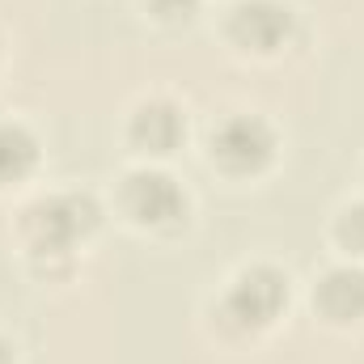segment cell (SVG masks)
<instances>
[{
    "mask_svg": "<svg viewBox=\"0 0 364 364\" xmlns=\"http://www.w3.org/2000/svg\"><path fill=\"white\" fill-rule=\"evenodd\" d=\"M97 220L90 195H51L30 208L26 225L34 237V250H68L81 233H90Z\"/></svg>",
    "mask_w": 364,
    "mask_h": 364,
    "instance_id": "1",
    "label": "cell"
},
{
    "mask_svg": "<svg viewBox=\"0 0 364 364\" xmlns=\"http://www.w3.org/2000/svg\"><path fill=\"white\" fill-rule=\"evenodd\" d=\"M272 149H275L272 127L263 119H255V114H233L212 132V157L233 174L263 170L272 161Z\"/></svg>",
    "mask_w": 364,
    "mask_h": 364,
    "instance_id": "2",
    "label": "cell"
},
{
    "mask_svg": "<svg viewBox=\"0 0 364 364\" xmlns=\"http://www.w3.org/2000/svg\"><path fill=\"white\" fill-rule=\"evenodd\" d=\"M284 301H288V279L275 272V267H250V272L237 275V284L229 288L225 314L242 331H250V326H267L275 314H279Z\"/></svg>",
    "mask_w": 364,
    "mask_h": 364,
    "instance_id": "3",
    "label": "cell"
},
{
    "mask_svg": "<svg viewBox=\"0 0 364 364\" xmlns=\"http://www.w3.org/2000/svg\"><path fill=\"white\" fill-rule=\"evenodd\" d=\"M123 203L132 212L136 225H149V229H166L174 225L186 208V195L182 186L170 174L161 170H136L127 174V186H123Z\"/></svg>",
    "mask_w": 364,
    "mask_h": 364,
    "instance_id": "4",
    "label": "cell"
},
{
    "mask_svg": "<svg viewBox=\"0 0 364 364\" xmlns=\"http://www.w3.org/2000/svg\"><path fill=\"white\" fill-rule=\"evenodd\" d=\"M292 30V9L279 0H242L229 17V34L250 51H275Z\"/></svg>",
    "mask_w": 364,
    "mask_h": 364,
    "instance_id": "5",
    "label": "cell"
},
{
    "mask_svg": "<svg viewBox=\"0 0 364 364\" xmlns=\"http://www.w3.org/2000/svg\"><path fill=\"white\" fill-rule=\"evenodd\" d=\"M314 305L331 322H356L364 314V272L360 267H331L314 284Z\"/></svg>",
    "mask_w": 364,
    "mask_h": 364,
    "instance_id": "6",
    "label": "cell"
},
{
    "mask_svg": "<svg viewBox=\"0 0 364 364\" xmlns=\"http://www.w3.org/2000/svg\"><path fill=\"white\" fill-rule=\"evenodd\" d=\"M186 136V123H182L178 106L174 102H144L136 114H132V140L144 149V153H170Z\"/></svg>",
    "mask_w": 364,
    "mask_h": 364,
    "instance_id": "7",
    "label": "cell"
},
{
    "mask_svg": "<svg viewBox=\"0 0 364 364\" xmlns=\"http://www.w3.org/2000/svg\"><path fill=\"white\" fill-rule=\"evenodd\" d=\"M38 157L34 136L21 123H0V178H21Z\"/></svg>",
    "mask_w": 364,
    "mask_h": 364,
    "instance_id": "8",
    "label": "cell"
},
{
    "mask_svg": "<svg viewBox=\"0 0 364 364\" xmlns=\"http://www.w3.org/2000/svg\"><path fill=\"white\" fill-rule=\"evenodd\" d=\"M335 237L348 255H364V203H352L335 220Z\"/></svg>",
    "mask_w": 364,
    "mask_h": 364,
    "instance_id": "9",
    "label": "cell"
},
{
    "mask_svg": "<svg viewBox=\"0 0 364 364\" xmlns=\"http://www.w3.org/2000/svg\"><path fill=\"white\" fill-rule=\"evenodd\" d=\"M157 17H166V21H178V17H191L195 13V4L199 0H144Z\"/></svg>",
    "mask_w": 364,
    "mask_h": 364,
    "instance_id": "10",
    "label": "cell"
},
{
    "mask_svg": "<svg viewBox=\"0 0 364 364\" xmlns=\"http://www.w3.org/2000/svg\"><path fill=\"white\" fill-rule=\"evenodd\" d=\"M0 364H9V343L0 339Z\"/></svg>",
    "mask_w": 364,
    "mask_h": 364,
    "instance_id": "11",
    "label": "cell"
}]
</instances>
